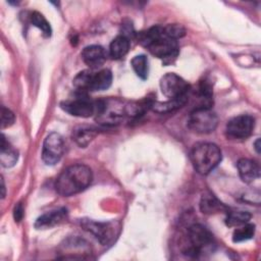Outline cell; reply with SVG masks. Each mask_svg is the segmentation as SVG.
<instances>
[{"instance_id":"5b68a950","label":"cell","mask_w":261,"mask_h":261,"mask_svg":"<svg viewBox=\"0 0 261 261\" xmlns=\"http://www.w3.org/2000/svg\"><path fill=\"white\" fill-rule=\"evenodd\" d=\"M189 247L184 253L190 257H198L203 253L212 251L215 244L212 233L202 224L195 223L188 228Z\"/></svg>"},{"instance_id":"30bf717a","label":"cell","mask_w":261,"mask_h":261,"mask_svg":"<svg viewBox=\"0 0 261 261\" xmlns=\"http://www.w3.org/2000/svg\"><path fill=\"white\" fill-rule=\"evenodd\" d=\"M255 125V119L248 114L231 118L226 124V136L233 140H244L251 136Z\"/></svg>"},{"instance_id":"4fadbf2b","label":"cell","mask_w":261,"mask_h":261,"mask_svg":"<svg viewBox=\"0 0 261 261\" xmlns=\"http://www.w3.org/2000/svg\"><path fill=\"white\" fill-rule=\"evenodd\" d=\"M106 56L105 49L100 45H90L82 51V59L90 68H97L103 65Z\"/></svg>"},{"instance_id":"603a6c76","label":"cell","mask_w":261,"mask_h":261,"mask_svg":"<svg viewBox=\"0 0 261 261\" xmlns=\"http://www.w3.org/2000/svg\"><path fill=\"white\" fill-rule=\"evenodd\" d=\"M132 67L136 74L142 79L146 80L148 77V72H149V63H148V58L145 55H137L135 56L132 61H130Z\"/></svg>"},{"instance_id":"4316f807","label":"cell","mask_w":261,"mask_h":261,"mask_svg":"<svg viewBox=\"0 0 261 261\" xmlns=\"http://www.w3.org/2000/svg\"><path fill=\"white\" fill-rule=\"evenodd\" d=\"M164 32L166 34L167 37L173 39V40H177L182 38L186 35V30L182 25L178 24V23H170L167 24L166 27H164Z\"/></svg>"},{"instance_id":"4dcf8cb0","label":"cell","mask_w":261,"mask_h":261,"mask_svg":"<svg viewBox=\"0 0 261 261\" xmlns=\"http://www.w3.org/2000/svg\"><path fill=\"white\" fill-rule=\"evenodd\" d=\"M1 184H2V198L5 197V186H4V180L1 178Z\"/></svg>"},{"instance_id":"9a60e30c","label":"cell","mask_w":261,"mask_h":261,"mask_svg":"<svg viewBox=\"0 0 261 261\" xmlns=\"http://www.w3.org/2000/svg\"><path fill=\"white\" fill-rule=\"evenodd\" d=\"M66 216H67V212H66V209L64 208L47 212L37 218L35 222V227L38 229L53 227L61 223L62 221H64L66 219Z\"/></svg>"},{"instance_id":"7a4b0ae2","label":"cell","mask_w":261,"mask_h":261,"mask_svg":"<svg viewBox=\"0 0 261 261\" xmlns=\"http://www.w3.org/2000/svg\"><path fill=\"white\" fill-rule=\"evenodd\" d=\"M93 173L85 164H74L66 167L57 177L55 189L58 194L69 197L81 193L90 186Z\"/></svg>"},{"instance_id":"d4e9b609","label":"cell","mask_w":261,"mask_h":261,"mask_svg":"<svg viewBox=\"0 0 261 261\" xmlns=\"http://www.w3.org/2000/svg\"><path fill=\"white\" fill-rule=\"evenodd\" d=\"M93 71L91 70H83L79 72L73 79V87L76 89L79 93H87L90 89V83Z\"/></svg>"},{"instance_id":"e0dca14e","label":"cell","mask_w":261,"mask_h":261,"mask_svg":"<svg viewBox=\"0 0 261 261\" xmlns=\"http://www.w3.org/2000/svg\"><path fill=\"white\" fill-rule=\"evenodd\" d=\"M112 73L109 69H101L92 73L89 91H104L111 86Z\"/></svg>"},{"instance_id":"6da1fadb","label":"cell","mask_w":261,"mask_h":261,"mask_svg":"<svg viewBox=\"0 0 261 261\" xmlns=\"http://www.w3.org/2000/svg\"><path fill=\"white\" fill-rule=\"evenodd\" d=\"M141 45L146 47L151 54L162 59L165 63L171 62L178 54L177 42L166 36L164 27L154 25L138 34Z\"/></svg>"},{"instance_id":"83f0119b","label":"cell","mask_w":261,"mask_h":261,"mask_svg":"<svg viewBox=\"0 0 261 261\" xmlns=\"http://www.w3.org/2000/svg\"><path fill=\"white\" fill-rule=\"evenodd\" d=\"M14 120H15L14 113L10 109L2 107L1 108V126H2V128L12 125Z\"/></svg>"},{"instance_id":"52a82bcc","label":"cell","mask_w":261,"mask_h":261,"mask_svg":"<svg viewBox=\"0 0 261 261\" xmlns=\"http://www.w3.org/2000/svg\"><path fill=\"white\" fill-rule=\"evenodd\" d=\"M60 107L67 113L77 117H90L95 114L96 102L86 93H79L74 98L61 102Z\"/></svg>"},{"instance_id":"9c48e42d","label":"cell","mask_w":261,"mask_h":261,"mask_svg":"<svg viewBox=\"0 0 261 261\" xmlns=\"http://www.w3.org/2000/svg\"><path fill=\"white\" fill-rule=\"evenodd\" d=\"M64 152L63 138L58 133H50L44 140L42 148V159L47 165H55Z\"/></svg>"},{"instance_id":"44dd1931","label":"cell","mask_w":261,"mask_h":261,"mask_svg":"<svg viewBox=\"0 0 261 261\" xmlns=\"http://www.w3.org/2000/svg\"><path fill=\"white\" fill-rule=\"evenodd\" d=\"M188 97L177 98V99H168L164 102H154L151 109H153L155 112L158 113H167L172 112L180 107H182L188 102Z\"/></svg>"},{"instance_id":"484cf974","label":"cell","mask_w":261,"mask_h":261,"mask_svg":"<svg viewBox=\"0 0 261 261\" xmlns=\"http://www.w3.org/2000/svg\"><path fill=\"white\" fill-rule=\"evenodd\" d=\"M31 22L33 25L38 28L45 37H50L52 30L48 20L44 17V15L38 11H34L31 13Z\"/></svg>"},{"instance_id":"ac0fdd59","label":"cell","mask_w":261,"mask_h":261,"mask_svg":"<svg viewBox=\"0 0 261 261\" xmlns=\"http://www.w3.org/2000/svg\"><path fill=\"white\" fill-rule=\"evenodd\" d=\"M18 159V152L13 146L2 136L1 148H0V161L4 167H12L15 165Z\"/></svg>"},{"instance_id":"ffe728a7","label":"cell","mask_w":261,"mask_h":261,"mask_svg":"<svg viewBox=\"0 0 261 261\" xmlns=\"http://www.w3.org/2000/svg\"><path fill=\"white\" fill-rule=\"evenodd\" d=\"M97 132L95 128L90 126L81 125L75 127L72 130V140L80 146V147H87L91 141L96 137Z\"/></svg>"},{"instance_id":"f546056e","label":"cell","mask_w":261,"mask_h":261,"mask_svg":"<svg viewBox=\"0 0 261 261\" xmlns=\"http://www.w3.org/2000/svg\"><path fill=\"white\" fill-rule=\"evenodd\" d=\"M255 149H256L257 153H260V139H258V140L255 142Z\"/></svg>"},{"instance_id":"8fae6325","label":"cell","mask_w":261,"mask_h":261,"mask_svg":"<svg viewBox=\"0 0 261 261\" xmlns=\"http://www.w3.org/2000/svg\"><path fill=\"white\" fill-rule=\"evenodd\" d=\"M60 259H86L91 254L90 245L83 239L69 238L60 246Z\"/></svg>"},{"instance_id":"5bb4252c","label":"cell","mask_w":261,"mask_h":261,"mask_svg":"<svg viewBox=\"0 0 261 261\" xmlns=\"http://www.w3.org/2000/svg\"><path fill=\"white\" fill-rule=\"evenodd\" d=\"M200 210L204 214H215L219 212L226 213L228 208L210 191H205L200 199Z\"/></svg>"},{"instance_id":"d6986e66","label":"cell","mask_w":261,"mask_h":261,"mask_svg":"<svg viewBox=\"0 0 261 261\" xmlns=\"http://www.w3.org/2000/svg\"><path fill=\"white\" fill-rule=\"evenodd\" d=\"M129 49V40L126 36H117L109 46V55L113 59H120L126 55Z\"/></svg>"},{"instance_id":"2e32d148","label":"cell","mask_w":261,"mask_h":261,"mask_svg":"<svg viewBox=\"0 0 261 261\" xmlns=\"http://www.w3.org/2000/svg\"><path fill=\"white\" fill-rule=\"evenodd\" d=\"M237 167L239 170L240 177L244 182L250 184L260 176L259 165L248 158H242L238 161Z\"/></svg>"},{"instance_id":"3957f363","label":"cell","mask_w":261,"mask_h":261,"mask_svg":"<svg viewBox=\"0 0 261 261\" xmlns=\"http://www.w3.org/2000/svg\"><path fill=\"white\" fill-rule=\"evenodd\" d=\"M191 161L200 174H208L221 161V151L212 143H198L191 151Z\"/></svg>"},{"instance_id":"7c38bea8","label":"cell","mask_w":261,"mask_h":261,"mask_svg":"<svg viewBox=\"0 0 261 261\" xmlns=\"http://www.w3.org/2000/svg\"><path fill=\"white\" fill-rule=\"evenodd\" d=\"M81 225L87 231L91 232L102 244L108 245L115 236V226L111 222H99L92 219H83Z\"/></svg>"},{"instance_id":"7402d4cb","label":"cell","mask_w":261,"mask_h":261,"mask_svg":"<svg viewBox=\"0 0 261 261\" xmlns=\"http://www.w3.org/2000/svg\"><path fill=\"white\" fill-rule=\"evenodd\" d=\"M251 219V214L247 211L243 210H233L226 212V219L225 222L228 226H240L242 224H245L249 222Z\"/></svg>"},{"instance_id":"f1b7e54d","label":"cell","mask_w":261,"mask_h":261,"mask_svg":"<svg viewBox=\"0 0 261 261\" xmlns=\"http://www.w3.org/2000/svg\"><path fill=\"white\" fill-rule=\"evenodd\" d=\"M13 216H14V219L15 221H20L22 216H23V208H22V205L21 203H17L14 207V210H13Z\"/></svg>"},{"instance_id":"cb8c5ba5","label":"cell","mask_w":261,"mask_h":261,"mask_svg":"<svg viewBox=\"0 0 261 261\" xmlns=\"http://www.w3.org/2000/svg\"><path fill=\"white\" fill-rule=\"evenodd\" d=\"M254 233H255V225L247 222L245 224L237 226V228L232 233V241L234 243L248 241L254 237Z\"/></svg>"},{"instance_id":"8992f818","label":"cell","mask_w":261,"mask_h":261,"mask_svg":"<svg viewBox=\"0 0 261 261\" xmlns=\"http://www.w3.org/2000/svg\"><path fill=\"white\" fill-rule=\"evenodd\" d=\"M218 123L216 113L210 107H197L189 116L188 126L197 134L212 133Z\"/></svg>"},{"instance_id":"277c9868","label":"cell","mask_w":261,"mask_h":261,"mask_svg":"<svg viewBox=\"0 0 261 261\" xmlns=\"http://www.w3.org/2000/svg\"><path fill=\"white\" fill-rule=\"evenodd\" d=\"M96 120L103 125L118 124L126 116V103L117 98L96 101Z\"/></svg>"},{"instance_id":"ba28073f","label":"cell","mask_w":261,"mask_h":261,"mask_svg":"<svg viewBox=\"0 0 261 261\" xmlns=\"http://www.w3.org/2000/svg\"><path fill=\"white\" fill-rule=\"evenodd\" d=\"M190 85L175 73H166L160 80V89L162 94L168 99H177L188 97Z\"/></svg>"}]
</instances>
